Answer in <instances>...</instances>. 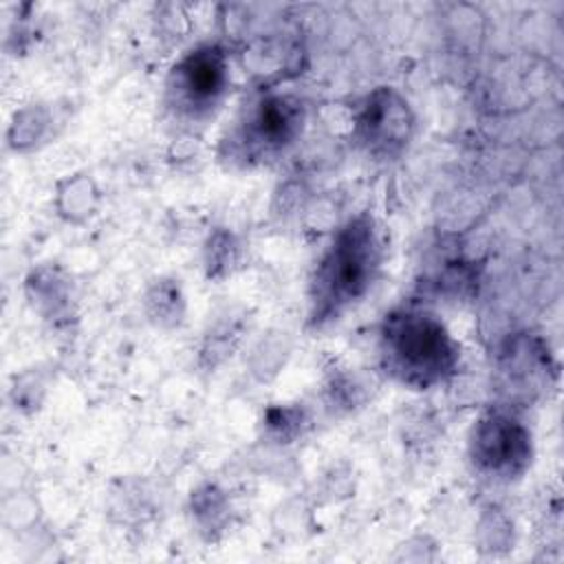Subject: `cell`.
I'll return each mask as SVG.
<instances>
[{
	"instance_id": "obj_6",
	"label": "cell",
	"mask_w": 564,
	"mask_h": 564,
	"mask_svg": "<svg viewBox=\"0 0 564 564\" xmlns=\"http://www.w3.org/2000/svg\"><path fill=\"white\" fill-rule=\"evenodd\" d=\"M416 115L408 97L394 86L372 88L355 108L352 139L377 161L399 159L412 143Z\"/></svg>"
},
{
	"instance_id": "obj_7",
	"label": "cell",
	"mask_w": 564,
	"mask_h": 564,
	"mask_svg": "<svg viewBox=\"0 0 564 564\" xmlns=\"http://www.w3.org/2000/svg\"><path fill=\"white\" fill-rule=\"evenodd\" d=\"M496 370L513 397L535 399L557 381V361L542 335L511 333L496 352Z\"/></svg>"
},
{
	"instance_id": "obj_15",
	"label": "cell",
	"mask_w": 564,
	"mask_h": 564,
	"mask_svg": "<svg viewBox=\"0 0 564 564\" xmlns=\"http://www.w3.org/2000/svg\"><path fill=\"white\" fill-rule=\"evenodd\" d=\"M311 419L304 405L297 403H278L269 405L262 414L264 438L278 445H289L306 432Z\"/></svg>"
},
{
	"instance_id": "obj_18",
	"label": "cell",
	"mask_w": 564,
	"mask_h": 564,
	"mask_svg": "<svg viewBox=\"0 0 564 564\" xmlns=\"http://www.w3.org/2000/svg\"><path fill=\"white\" fill-rule=\"evenodd\" d=\"M478 549L487 553H502L513 546V524L500 509H487L476 527Z\"/></svg>"
},
{
	"instance_id": "obj_3",
	"label": "cell",
	"mask_w": 564,
	"mask_h": 564,
	"mask_svg": "<svg viewBox=\"0 0 564 564\" xmlns=\"http://www.w3.org/2000/svg\"><path fill=\"white\" fill-rule=\"evenodd\" d=\"M306 101L295 93L260 88L236 115L220 139L218 156L231 167H262L282 159L302 137Z\"/></svg>"
},
{
	"instance_id": "obj_11",
	"label": "cell",
	"mask_w": 564,
	"mask_h": 564,
	"mask_svg": "<svg viewBox=\"0 0 564 564\" xmlns=\"http://www.w3.org/2000/svg\"><path fill=\"white\" fill-rule=\"evenodd\" d=\"M143 313L148 322L161 330H174L185 322L187 300L183 286L174 278H154L143 293Z\"/></svg>"
},
{
	"instance_id": "obj_2",
	"label": "cell",
	"mask_w": 564,
	"mask_h": 564,
	"mask_svg": "<svg viewBox=\"0 0 564 564\" xmlns=\"http://www.w3.org/2000/svg\"><path fill=\"white\" fill-rule=\"evenodd\" d=\"M377 352L381 370L408 390H432L447 383L460 366V344L430 308L408 304L386 313Z\"/></svg>"
},
{
	"instance_id": "obj_14",
	"label": "cell",
	"mask_w": 564,
	"mask_h": 564,
	"mask_svg": "<svg viewBox=\"0 0 564 564\" xmlns=\"http://www.w3.org/2000/svg\"><path fill=\"white\" fill-rule=\"evenodd\" d=\"M240 339H242V319L236 315L220 317L203 337V344L198 350V364L205 370H214L227 357H231Z\"/></svg>"
},
{
	"instance_id": "obj_10",
	"label": "cell",
	"mask_w": 564,
	"mask_h": 564,
	"mask_svg": "<svg viewBox=\"0 0 564 564\" xmlns=\"http://www.w3.org/2000/svg\"><path fill=\"white\" fill-rule=\"evenodd\" d=\"M189 516L205 540H216L231 520L229 494L218 482H200L189 494Z\"/></svg>"
},
{
	"instance_id": "obj_5",
	"label": "cell",
	"mask_w": 564,
	"mask_h": 564,
	"mask_svg": "<svg viewBox=\"0 0 564 564\" xmlns=\"http://www.w3.org/2000/svg\"><path fill=\"white\" fill-rule=\"evenodd\" d=\"M533 432L509 408L480 414L467 434L471 469L491 482L520 480L533 463Z\"/></svg>"
},
{
	"instance_id": "obj_19",
	"label": "cell",
	"mask_w": 564,
	"mask_h": 564,
	"mask_svg": "<svg viewBox=\"0 0 564 564\" xmlns=\"http://www.w3.org/2000/svg\"><path fill=\"white\" fill-rule=\"evenodd\" d=\"M13 394V403L18 410L22 412H33L40 408L42 403V397H44V383L33 377V375H24L20 377L18 386L11 390Z\"/></svg>"
},
{
	"instance_id": "obj_4",
	"label": "cell",
	"mask_w": 564,
	"mask_h": 564,
	"mask_svg": "<svg viewBox=\"0 0 564 564\" xmlns=\"http://www.w3.org/2000/svg\"><path fill=\"white\" fill-rule=\"evenodd\" d=\"M231 86L229 53L218 42H203L183 53L167 70L163 106L189 126H203L223 108Z\"/></svg>"
},
{
	"instance_id": "obj_17",
	"label": "cell",
	"mask_w": 564,
	"mask_h": 564,
	"mask_svg": "<svg viewBox=\"0 0 564 564\" xmlns=\"http://www.w3.org/2000/svg\"><path fill=\"white\" fill-rule=\"evenodd\" d=\"M289 357L286 333H269L251 350L249 370L258 381H271L284 366Z\"/></svg>"
},
{
	"instance_id": "obj_8",
	"label": "cell",
	"mask_w": 564,
	"mask_h": 564,
	"mask_svg": "<svg viewBox=\"0 0 564 564\" xmlns=\"http://www.w3.org/2000/svg\"><path fill=\"white\" fill-rule=\"evenodd\" d=\"M24 293L33 311L53 324L68 322L73 315V284L55 264L35 267L24 280Z\"/></svg>"
},
{
	"instance_id": "obj_9",
	"label": "cell",
	"mask_w": 564,
	"mask_h": 564,
	"mask_svg": "<svg viewBox=\"0 0 564 564\" xmlns=\"http://www.w3.org/2000/svg\"><path fill=\"white\" fill-rule=\"evenodd\" d=\"M55 214L68 225H86L99 214L101 189L86 172H73L55 183Z\"/></svg>"
},
{
	"instance_id": "obj_13",
	"label": "cell",
	"mask_w": 564,
	"mask_h": 564,
	"mask_svg": "<svg viewBox=\"0 0 564 564\" xmlns=\"http://www.w3.org/2000/svg\"><path fill=\"white\" fill-rule=\"evenodd\" d=\"M242 262V242L225 227H216L203 247L205 275L214 282L229 278Z\"/></svg>"
},
{
	"instance_id": "obj_12",
	"label": "cell",
	"mask_w": 564,
	"mask_h": 564,
	"mask_svg": "<svg viewBox=\"0 0 564 564\" xmlns=\"http://www.w3.org/2000/svg\"><path fill=\"white\" fill-rule=\"evenodd\" d=\"M53 121L55 119H53V112L48 106H44V104L22 106L13 115V119L7 128V148L18 154L37 150L51 137Z\"/></svg>"
},
{
	"instance_id": "obj_1",
	"label": "cell",
	"mask_w": 564,
	"mask_h": 564,
	"mask_svg": "<svg viewBox=\"0 0 564 564\" xmlns=\"http://www.w3.org/2000/svg\"><path fill=\"white\" fill-rule=\"evenodd\" d=\"M383 267V238L370 212L339 225L308 280L311 328L339 319L375 286Z\"/></svg>"
},
{
	"instance_id": "obj_16",
	"label": "cell",
	"mask_w": 564,
	"mask_h": 564,
	"mask_svg": "<svg viewBox=\"0 0 564 564\" xmlns=\"http://www.w3.org/2000/svg\"><path fill=\"white\" fill-rule=\"evenodd\" d=\"M366 386L346 368H330L324 379V399L337 412H352L366 401Z\"/></svg>"
}]
</instances>
